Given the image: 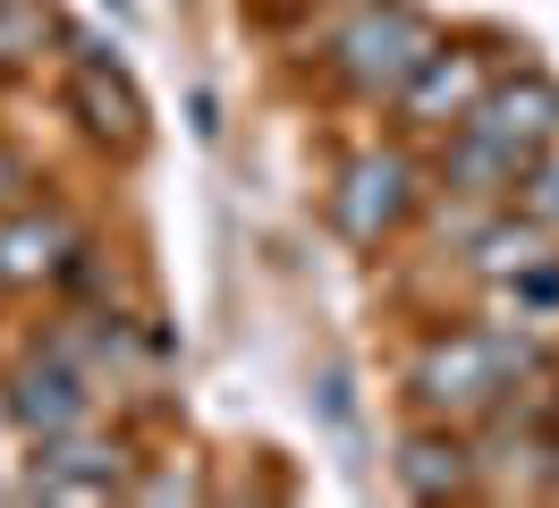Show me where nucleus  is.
Segmentation results:
<instances>
[{
    "mask_svg": "<svg viewBox=\"0 0 559 508\" xmlns=\"http://www.w3.org/2000/svg\"><path fill=\"white\" fill-rule=\"evenodd\" d=\"M26 187H35V169H26V153H17V144H0V203H17Z\"/></svg>",
    "mask_w": 559,
    "mask_h": 508,
    "instance_id": "15",
    "label": "nucleus"
},
{
    "mask_svg": "<svg viewBox=\"0 0 559 508\" xmlns=\"http://www.w3.org/2000/svg\"><path fill=\"white\" fill-rule=\"evenodd\" d=\"M484 271H543V237L534 229H491L484 237Z\"/></svg>",
    "mask_w": 559,
    "mask_h": 508,
    "instance_id": "12",
    "label": "nucleus"
},
{
    "mask_svg": "<svg viewBox=\"0 0 559 508\" xmlns=\"http://www.w3.org/2000/svg\"><path fill=\"white\" fill-rule=\"evenodd\" d=\"M128 483V449H103V440H51L35 466V500H110Z\"/></svg>",
    "mask_w": 559,
    "mask_h": 508,
    "instance_id": "4",
    "label": "nucleus"
},
{
    "mask_svg": "<svg viewBox=\"0 0 559 508\" xmlns=\"http://www.w3.org/2000/svg\"><path fill=\"white\" fill-rule=\"evenodd\" d=\"M466 474H475V458L457 440H407V458H399V483L416 500H450V492H466Z\"/></svg>",
    "mask_w": 559,
    "mask_h": 508,
    "instance_id": "10",
    "label": "nucleus"
},
{
    "mask_svg": "<svg viewBox=\"0 0 559 508\" xmlns=\"http://www.w3.org/2000/svg\"><path fill=\"white\" fill-rule=\"evenodd\" d=\"M69 102L85 110V128H94V135H110L119 153H128V144H144V102L128 94L119 76H103V60H85V76L69 85Z\"/></svg>",
    "mask_w": 559,
    "mask_h": 508,
    "instance_id": "9",
    "label": "nucleus"
},
{
    "mask_svg": "<svg viewBox=\"0 0 559 508\" xmlns=\"http://www.w3.org/2000/svg\"><path fill=\"white\" fill-rule=\"evenodd\" d=\"M35 43H43V17L26 9V0H0V68H17Z\"/></svg>",
    "mask_w": 559,
    "mask_h": 508,
    "instance_id": "13",
    "label": "nucleus"
},
{
    "mask_svg": "<svg viewBox=\"0 0 559 508\" xmlns=\"http://www.w3.org/2000/svg\"><path fill=\"white\" fill-rule=\"evenodd\" d=\"M407 187H416V169L399 153H365L340 187V229L356 246H382V229H399V212H407Z\"/></svg>",
    "mask_w": 559,
    "mask_h": 508,
    "instance_id": "3",
    "label": "nucleus"
},
{
    "mask_svg": "<svg viewBox=\"0 0 559 508\" xmlns=\"http://www.w3.org/2000/svg\"><path fill=\"white\" fill-rule=\"evenodd\" d=\"M76 255V229L60 212H26V221H9L0 229V288H35L51 271H69Z\"/></svg>",
    "mask_w": 559,
    "mask_h": 508,
    "instance_id": "7",
    "label": "nucleus"
},
{
    "mask_svg": "<svg viewBox=\"0 0 559 508\" xmlns=\"http://www.w3.org/2000/svg\"><path fill=\"white\" fill-rule=\"evenodd\" d=\"M399 102H407L416 128H450V119H466V110L484 102V68H475V51H432V60L399 85Z\"/></svg>",
    "mask_w": 559,
    "mask_h": 508,
    "instance_id": "5",
    "label": "nucleus"
},
{
    "mask_svg": "<svg viewBox=\"0 0 559 508\" xmlns=\"http://www.w3.org/2000/svg\"><path fill=\"white\" fill-rule=\"evenodd\" d=\"M475 128L491 135V144H509V153H534V144H551L559 135V85H543V76H518V85H500V94L475 110Z\"/></svg>",
    "mask_w": 559,
    "mask_h": 508,
    "instance_id": "6",
    "label": "nucleus"
},
{
    "mask_svg": "<svg viewBox=\"0 0 559 508\" xmlns=\"http://www.w3.org/2000/svg\"><path fill=\"white\" fill-rule=\"evenodd\" d=\"M450 178H457V187H475V196H491V187H518V153H509V144H491V135L475 128V135L450 153Z\"/></svg>",
    "mask_w": 559,
    "mask_h": 508,
    "instance_id": "11",
    "label": "nucleus"
},
{
    "mask_svg": "<svg viewBox=\"0 0 559 508\" xmlns=\"http://www.w3.org/2000/svg\"><path fill=\"white\" fill-rule=\"evenodd\" d=\"M525 212H534V221H551V229H559V162H543L534 178H525Z\"/></svg>",
    "mask_w": 559,
    "mask_h": 508,
    "instance_id": "14",
    "label": "nucleus"
},
{
    "mask_svg": "<svg viewBox=\"0 0 559 508\" xmlns=\"http://www.w3.org/2000/svg\"><path fill=\"white\" fill-rule=\"evenodd\" d=\"M432 51H441V43H432V26H424L416 9H399V0L356 9L348 34H340V68H348L356 94H399V85L432 60Z\"/></svg>",
    "mask_w": 559,
    "mask_h": 508,
    "instance_id": "2",
    "label": "nucleus"
},
{
    "mask_svg": "<svg viewBox=\"0 0 559 508\" xmlns=\"http://www.w3.org/2000/svg\"><path fill=\"white\" fill-rule=\"evenodd\" d=\"M518 365H525L518 339L457 331V339H441V347L424 356L416 399H424V406H441V415H484V406H500V390L518 381Z\"/></svg>",
    "mask_w": 559,
    "mask_h": 508,
    "instance_id": "1",
    "label": "nucleus"
},
{
    "mask_svg": "<svg viewBox=\"0 0 559 508\" xmlns=\"http://www.w3.org/2000/svg\"><path fill=\"white\" fill-rule=\"evenodd\" d=\"M9 415H17L35 440H60V433L85 424V390H76L69 365H26L17 381H9Z\"/></svg>",
    "mask_w": 559,
    "mask_h": 508,
    "instance_id": "8",
    "label": "nucleus"
}]
</instances>
